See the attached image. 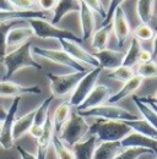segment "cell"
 <instances>
[{"label": "cell", "instance_id": "1", "mask_svg": "<svg viewBox=\"0 0 157 159\" xmlns=\"http://www.w3.org/2000/svg\"><path fill=\"white\" fill-rule=\"evenodd\" d=\"M32 43L30 40L25 42L23 44L19 45L16 49H14L10 53H6L0 61L5 66V75L4 81H9L17 71L26 69V67H32L36 70H42V65L37 62L31 52Z\"/></svg>", "mask_w": 157, "mask_h": 159}, {"label": "cell", "instance_id": "2", "mask_svg": "<svg viewBox=\"0 0 157 159\" xmlns=\"http://www.w3.org/2000/svg\"><path fill=\"white\" fill-rule=\"evenodd\" d=\"M130 132L131 129L125 121L119 120L98 119L93 125H90L88 130V134L95 135L101 142H120Z\"/></svg>", "mask_w": 157, "mask_h": 159}, {"label": "cell", "instance_id": "3", "mask_svg": "<svg viewBox=\"0 0 157 159\" xmlns=\"http://www.w3.org/2000/svg\"><path fill=\"white\" fill-rule=\"evenodd\" d=\"M28 26L31 27L33 36H36L37 38L40 39H69L74 40L76 43H81L82 39L78 37L75 33H73L71 31L64 30V28H59L55 25H53L52 22H48L45 19H31L27 20Z\"/></svg>", "mask_w": 157, "mask_h": 159}, {"label": "cell", "instance_id": "4", "mask_svg": "<svg viewBox=\"0 0 157 159\" xmlns=\"http://www.w3.org/2000/svg\"><path fill=\"white\" fill-rule=\"evenodd\" d=\"M88 130H90V125L87 124L86 119L78 113H71L70 118L64 124L61 130L58 132L59 135L57 136L65 144L74 146L75 143H78V141L83 139L86 134H88Z\"/></svg>", "mask_w": 157, "mask_h": 159}, {"label": "cell", "instance_id": "5", "mask_svg": "<svg viewBox=\"0 0 157 159\" xmlns=\"http://www.w3.org/2000/svg\"><path fill=\"white\" fill-rule=\"evenodd\" d=\"M86 72L74 71V72L64 74V75H55V74L48 72L45 76L49 81V88H50L52 96L57 97V98H63V97L73 93L78 81L85 76Z\"/></svg>", "mask_w": 157, "mask_h": 159}, {"label": "cell", "instance_id": "6", "mask_svg": "<svg viewBox=\"0 0 157 159\" xmlns=\"http://www.w3.org/2000/svg\"><path fill=\"white\" fill-rule=\"evenodd\" d=\"M78 114H80L83 118H96V119L103 120H119V121H129V120L139 119L137 115L128 111L126 109L113 105V104H102L95 108L87 109V110H78Z\"/></svg>", "mask_w": 157, "mask_h": 159}, {"label": "cell", "instance_id": "7", "mask_svg": "<svg viewBox=\"0 0 157 159\" xmlns=\"http://www.w3.org/2000/svg\"><path fill=\"white\" fill-rule=\"evenodd\" d=\"M31 52H32V54L37 55L39 58L49 60V61L55 62L58 65H63L65 67H70L74 71H80V72H86L87 71V69L81 62L74 60L63 49L58 50V49H48V48H42V47H37V45L33 47L32 45Z\"/></svg>", "mask_w": 157, "mask_h": 159}, {"label": "cell", "instance_id": "8", "mask_svg": "<svg viewBox=\"0 0 157 159\" xmlns=\"http://www.w3.org/2000/svg\"><path fill=\"white\" fill-rule=\"evenodd\" d=\"M102 72V69L98 67H93L91 71H87L85 74V76L78 81L76 84L75 89L71 93V97L69 99V103L71 104V107L78 108V105L86 99V97L90 94V92L93 89V87L97 84V80Z\"/></svg>", "mask_w": 157, "mask_h": 159}, {"label": "cell", "instance_id": "9", "mask_svg": "<svg viewBox=\"0 0 157 159\" xmlns=\"http://www.w3.org/2000/svg\"><path fill=\"white\" fill-rule=\"evenodd\" d=\"M22 97H15L9 110L2 119V131L0 134V146L4 149H11L14 147V139H12V126L16 119V114L19 111L20 103Z\"/></svg>", "mask_w": 157, "mask_h": 159}, {"label": "cell", "instance_id": "10", "mask_svg": "<svg viewBox=\"0 0 157 159\" xmlns=\"http://www.w3.org/2000/svg\"><path fill=\"white\" fill-rule=\"evenodd\" d=\"M59 43L61 45V49L68 53L74 60H76L81 64H86V65H90L92 67H98L99 64H98L97 59L95 58L93 54L88 53L86 49H83L80 43H76L74 40H69V39H59Z\"/></svg>", "mask_w": 157, "mask_h": 159}, {"label": "cell", "instance_id": "11", "mask_svg": "<svg viewBox=\"0 0 157 159\" xmlns=\"http://www.w3.org/2000/svg\"><path fill=\"white\" fill-rule=\"evenodd\" d=\"M112 27L113 31L116 33V38L118 42V47L123 48L125 42L128 39V37L130 36V26H129V21L126 19V15L123 10V7H118L113 14L112 17Z\"/></svg>", "mask_w": 157, "mask_h": 159}, {"label": "cell", "instance_id": "12", "mask_svg": "<svg viewBox=\"0 0 157 159\" xmlns=\"http://www.w3.org/2000/svg\"><path fill=\"white\" fill-rule=\"evenodd\" d=\"M111 96H112V89L108 86L96 84L93 87V89L90 92V94L86 97V99L83 100L76 109L78 110H87V109L95 108L98 105H102L109 99Z\"/></svg>", "mask_w": 157, "mask_h": 159}, {"label": "cell", "instance_id": "13", "mask_svg": "<svg viewBox=\"0 0 157 159\" xmlns=\"http://www.w3.org/2000/svg\"><path fill=\"white\" fill-rule=\"evenodd\" d=\"M38 86H22L11 81H0V97H22L25 94H40Z\"/></svg>", "mask_w": 157, "mask_h": 159}, {"label": "cell", "instance_id": "14", "mask_svg": "<svg viewBox=\"0 0 157 159\" xmlns=\"http://www.w3.org/2000/svg\"><path fill=\"white\" fill-rule=\"evenodd\" d=\"M93 55L97 59L99 67L102 70H104V69L106 70H114L119 66H121L125 53H123L120 50H113V49L106 48V49L96 52Z\"/></svg>", "mask_w": 157, "mask_h": 159}, {"label": "cell", "instance_id": "15", "mask_svg": "<svg viewBox=\"0 0 157 159\" xmlns=\"http://www.w3.org/2000/svg\"><path fill=\"white\" fill-rule=\"evenodd\" d=\"M53 99H54L53 96L45 98V99L40 103V105H39L38 108L36 109L33 124H32V126H31V129H30V131H28V134H30L33 139H37L39 136H40V134H42V131H43V125H44L45 120H47L48 115H49V107H50Z\"/></svg>", "mask_w": 157, "mask_h": 159}, {"label": "cell", "instance_id": "16", "mask_svg": "<svg viewBox=\"0 0 157 159\" xmlns=\"http://www.w3.org/2000/svg\"><path fill=\"white\" fill-rule=\"evenodd\" d=\"M120 144L123 148H128V147L146 148V149L152 151L154 154H157V139L147 137L135 131H131L129 135H126L120 141Z\"/></svg>", "mask_w": 157, "mask_h": 159}, {"label": "cell", "instance_id": "17", "mask_svg": "<svg viewBox=\"0 0 157 159\" xmlns=\"http://www.w3.org/2000/svg\"><path fill=\"white\" fill-rule=\"evenodd\" d=\"M54 132L55 131H54L52 116L48 115V118H47L44 125H43V131H42L40 136L37 139V156H36L37 159H45L49 146L52 144Z\"/></svg>", "mask_w": 157, "mask_h": 159}, {"label": "cell", "instance_id": "18", "mask_svg": "<svg viewBox=\"0 0 157 159\" xmlns=\"http://www.w3.org/2000/svg\"><path fill=\"white\" fill-rule=\"evenodd\" d=\"M47 11L42 10H12V11H0V23L11 21H23L31 19H45Z\"/></svg>", "mask_w": 157, "mask_h": 159}, {"label": "cell", "instance_id": "19", "mask_svg": "<svg viewBox=\"0 0 157 159\" xmlns=\"http://www.w3.org/2000/svg\"><path fill=\"white\" fill-rule=\"evenodd\" d=\"M80 22H81V33H82V40H88L93 32H95V26H96V20H95V14L91 9H88L81 0H80Z\"/></svg>", "mask_w": 157, "mask_h": 159}, {"label": "cell", "instance_id": "20", "mask_svg": "<svg viewBox=\"0 0 157 159\" xmlns=\"http://www.w3.org/2000/svg\"><path fill=\"white\" fill-rule=\"evenodd\" d=\"M144 80L145 79L141 77L140 75H134L130 80H128L126 82H124L123 87L118 91L117 93H114V94H112V96L109 97V99L107 100L108 104H116L118 102L123 100L124 98H126V97L134 94L137 89L141 87Z\"/></svg>", "mask_w": 157, "mask_h": 159}, {"label": "cell", "instance_id": "21", "mask_svg": "<svg viewBox=\"0 0 157 159\" xmlns=\"http://www.w3.org/2000/svg\"><path fill=\"white\" fill-rule=\"evenodd\" d=\"M98 139L95 135H90L85 141H78L73 146L74 158L75 159H92L95 149L97 147Z\"/></svg>", "mask_w": 157, "mask_h": 159}, {"label": "cell", "instance_id": "22", "mask_svg": "<svg viewBox=\"0 0 157 159\" xmlns=\"http://www.w3.org/2000/svg\"><path fill=\"white\" fill-rule=\"evenodd\" d=\"M80 11V0H58L55 7L53 9L52 23L57 25L70 12Z\"/></svg>", "mask_w": 157, "mask_h": 159}, {"label": "cell", "instance_id": "23", "mask_svg": "<svg viewBox=\"0 0 157 159\" xmlns=\"http://www.w3.org/2000/svg\"><path fill=\"white\" fill-rule=\"evenodd\" d=\"M31 37H33V32L31 30L30 26L25 27H16L14 26L6 36V47H19L21 44H23L25 42L30 39Z\"/></svg>", "mask_w": 157, "mask_h": 159}, {"label": "cell", "instance_id": "24", "mask_svg": "<svg viewBox=\"0 0 157 159\" xmlns=\"http://www.w3.org/2000/svg\"><path fill=\"white\" fill-rule=\"evenodd\" d=\"M35 110H31L30 113L22 115L19 119H15L14 126H12V139L14 141L20 139L21 137H23L26 134H28L32 124H33V119H35Z\"/></svg>", "mask_w": 157, "mask_h": 159}, {"label": "cell", "instance_id": "25", "mask_svg": "<svg viewBox=\"0 0 157 159\" xmlns=\"http://www.w3.org/2000/svg\"><path fill=\"white\" fill-rule=\"evenodd\" d=\"M121 149L120 142H101L95 149L92 159H114Z\"/></svg>", "mask_w": 157, "mask_h": 159}, {"label": "cell", "instance_id": "26", "mask_svg": "<svg viewBox=\"0 0 157 159\" xmlns=\"http://www.w3.org/2000/svg\"><path fill=\"white\" fill-rule=\"evenodd\" d=\"M112 31H113V27H112V22H111L106 26H101V28H98L97 31L93 32V34L91 37V39H92L91 44H92L93 49H96V52L107 48Z\"/></svg>", "mask_w": 157, "mask_h": 159}, {"label": "cell", "instance_id": "27", "mask_svg": "<svg viewBox=\"0 0 157 159\" xmlns=\"http://www.w3.org/2000/svg\"><path fill=\"white\" fill-rule=\"evenodd\" d=\"M71 114V104L68 102H63L58 108L55 109L53 116H52V121H53V126H54V131L59 132L61 130V127L64 126V124L68 121Z\"/></svg>", "mask_w": 157, "mask_h": 159}, {"label": "cell", "instance_id": "28", "mask_svg": "<svg viewBox=\"0 0 157 159\" xmlns=\"http://www.w3.org/2000/svg\"><path fill=\"white\" fill-rule=\"evenodd\" d=\"M125 124L131 129V131H135V132L145 135L147 137L157 139V130L145 119L129 120V121H125Z\"/></svg>", "mask_w": 157, "mask_h": 159}, {"label": "cell", "instance_id": "29", "mask_svg": "<svg viewBox=\"0 0 157 159\" xmlns=\"http://www.w3.org/2000/svg\"><path fill=\"white\" fill-rule=\"evenodd\" d=\"M155 0H137L136 1V14L141 23H150L154 17Z\"/></svg>", "mask_w": 157, "mask_h": 159}, {"label": "cell", "instance_id": "30", "mask_svg": "<svg viewBox=\"0 0 157 159\" xmlns=\"http://www.w3.org/2000/svg\"><path fill=\"white\" fill-rule=\"evenodd\" d=\"M141 50H142V47L140 44V40H137L136 38L133 37L131 43H130V48L125 53L124 60H123V64L121 65L123 66H128V67L135 66L137 62H139V57H140Z\"/></svg>", "mask_w": 157, "mask_h": 159}, {"label": "cell", "instance_id": "31", "mask_svg": "<svg viewBox=\"0 0 157 159\" xmlns=\"http://www.w3.org/2000/svg\"><path fill=\"white\" fill-rule=\"evenodd\" d=\"M133 100L135 103V105L137 107L139 111L141 113V115L144 116V119L146 120L150 125H152L157 130V114L155 113V110L146 103H142L141 100L137 98L136 96H133Z\"/></svg>", "mask_w": 157, "mask_h": 159}, {"label": "cell", "instance_id": "32", "mask_svg": "<svg viewBox=\"0 0 157 159\" xmlns=\"http://www.w3.org/2000/svg\"><path fill=\"white\" fill-rule=\"evenodd\" d=\"M52 144H53V147H54V152H55L57 159H75L74 158V152H73V149H70L61 139H59L57 135L53 136Z\"/></svg>", "mask_w": 157, "mask_h": 159}, {"label": "cell", "instance_id": "33", "mask_svg": "<svg viewBox=\"0 0 157 159\" xmlns=\"http://www.w3.org/2000/svg\"><path fill=\"white\" fill-rule=\"evenodd\" d=\"M142 154H154V152L150 149H146V148L128 147V148H123L114 159H137Z\"/></svg>", "mask_w": 157, "mask_h": 159}, {"label": "cell", "instance_id": "34", "mask_svg": "<svg viewBox=\"0 0 157 159\" xmlns=\"http://www.w3.org/2000/svg\"><path fill=\"white\" fill-rule=\"evenodd\" d=\"M134 71H133V67H128V66H119L117 69L112 70L107 77L111 80H114V81H120V82H126L128 80H130L134 76Z\"/></svg>", "mask_w": 157, "mask_h": 159}, {"label": "cell", "instance_id": "35", "mask_svg": "<svg viewBox=\"0 0 157 159\" xmlns=\"http://www.w3.org/2000/svg\"><path fill=\"white\" fill-rule=\"evenodd\" d=\"M17 23V21H11V22H1L0 23V59L6 54V36L7 32Z\"/></svg>", "mask_w": 157, "mask_h": 159}, {"label": "cell", "instance_id": "36", "mask_svg": "<svg viewBox=\"0 0 157 159\" xmlns=\"http://www.w3.org/2000/svg\"><path fill=\"white\" fill-rule=\"evenodd\" d=\"M133 36L137 40H151L154 39V37H155V31L150 25L141 23L140 26H137L135 28Z\"/></svg>", "mask_w": 157, "mask_h": 159}, {"label": "cell", "instance_id": "37", "mask_svg": "<svg viewBox=\"0 0 157 159\" xmlns=\"http://www.w3.org/2000/svg\"><path fill=\"white\" fill-rule=\"evenodd\" d=\"M144 79H152L157 77V62L155 61H149L140 64L137 66V74Z\"/></svg>", "mask_w": 157, "mask_h": 159}, {"label": "cell", "instance_id": "38", "mask_svg": "<svg viewBox=\"0 0 157 159\" xmlns=\"http://www.w3.org/2000/svg\"><path fill=\"white\" fill-rule=\"evenodd\" d=\"M81 1H82L88 9H91L93 12L98 14L102 19L106 17V12H107V10L104 9V6H103V4H102L101 0H81Z\"/></svg>", "mask_w": 157, "mask_h": 159}, {"label": "cell", "instance_id": "39", "mask_svg": "<svg viewBox=\"0 0 157 159\" xmlns=\"http://www.w3.org/2000/svg\"><path fill=\"white\" fill-rule=\"evenodd\" d=\"M124 1H126V0H111V1H109L108 10H107V12H106V17H104L103 21H102V26H106V25L111 23L114 11L117 10L118 7L121 6V4H123Z\"/></svg>", "mask_w": 157, "mask_h": 159}, {"label": "cell", "instance_id": "40", "mask_svg": "<svg viewBox=\"0 0 157 159\" xmlns=\"http://www.w3.org/2000/svg\"><path fill=\"white\" fill-rule=\"evenodd\" d=\"M16 10H35L37 0H10Z\"/></svg>", "mask_w": 157, "mask_h": 159}, {"label": "cell", "instance_id": "41", "mask_svg": "<svg viewBox=\"0 0 157 159\" xmlns=\"http://www.w3.org/2000/svg\"><path fill=\"white\" fill-rule=\"evenodd\" d=\"M58 0H37V5L42 11H50L55 7Z\"/></svg>", "mask_w": 157, "mask_h": 159}, {"label": "cell", "instance_id": "42", "mask_svg": "<svg viewBox=\"0 0 157 159\" xmlns=\"http://www.w3.org/2000/svg\"><path fill=\"white\" fill-rule=\"evenodd\" d=\"M152 53L149 52V50H141L140 53V57H139V62L140 64H144V62H149V61H152Z\"/></svg>", "mask_w": 157, "mask_h": 159}, {"label": "cell", "instance_id": "43", "mask_svg": "<svg viewBox=\"0 0 157 159\" xmlns=\"http://www.w3.org/2000/svg\"><path fill=\"white\" fill-rule=\"evenodd\" d=\"M16 149H17V152H19L20 158L21 159H37V157H36L35 154L30 153L28 151H26V149H25V148H22L21 146H17V147H16Z\"/></svg>", "mask_w": 157, "mask_h": 159}, {"label": "cell", "instance_id": "44", "mask_svg": "<svg viewBox=\"0 0 157 159\" xmlns=\"http://www.w3.org/2000/svg\"><path fill=\"white\" fill-rule=\"evenodd\" d=\"M16 10L10 0H0V11H12Z\"/></svg>", "mask_w": 157, "mask_h": 159}, {"label": "cell", "instance_id": "45", "mask_svg": "<svg viewBox=\"0 0 157 159\" xmlns=\"http://www.w3.org/2000/svg\"><path fill=\"white\" fill-rule=\"evenodd\" d=\"M137 98L141 100L142 103H146V104H149V105H150V107H151V108L155 110V113L157 114V104H156V103H154V102H151L150 99H147L146 97H137Z\"/></svg>", "mask_w": 157, "mask_h": 159}, {"label": "cell", "instance_id": "46", "mask_svg": "<svg viewBox=\"0 0 157 159\" xmlns=\"http://www.w3.org/2000/svg\"><path fill=\"white\" fill-rule=\"evenodd\" d=\"M155 37H154V45H152V58H157V27L154 28Z\"/></svg>", "mask_w": 157, "mask_h": 159}, {"label": "cell", "instance_id": "47", "mask_svg": "<svg viewBox=\"0 0 157 159\" xmlns=\"http://www.w3.org/2000/svg\"><path fill=\"white\" fill-rule=\"evenodd\" d=\"M5 114H6V111H4V113H0V119H4V118H5Z\"/></svg>", "mask_w": 157, "mask_h": 159}, {"label": "cell", "instance_id": "48", "mask_svg": "<svg viewBox=\"0 0 157 159\" xmlns=\"http://www.w3.org/2000/svg\"><path fill=\"white\" fill-rule=\"evenodd\" d=\"M2 131V119H0V134Z\"/></svg>", "mask_w": 157, "mask_h": 159}, {"label": "cell", "instance_id": "49", "mask_svg": "<svg viewBox=\"0 0 157 159\" xmlns=\"http://www.w3.org/2000/svg\"><path fill=\"white\" fill-rule=\"evenodd\" d=\"M4 111H5V110L2 109V105H1V102H0V113H4Z\"/></svg>", "mask_w": 157, "mask_h": 159}, {"label": "cell", "instance_id": "50", "mask_svg": "<svg viewBox=\"0 0 157 159\" xmlns=\"http://www.w3.org/2000/svg\"><path fill=\"white\" fill-rule=\"evenodd\" d=\"M152 98H154V99H155V100L157 102V89H156V92H155V96H154Z\"/></svg>", "mask_w": 157, "mask_h": 159}, {"label": "cell", "instance_id": "51", "mask_svg": "<svg viewBox=\"0 0 157 159\" xmlns=\"http://www.w3.org/2000/svg\"><path fill=\"white\" fill-rule=\"evenodd\" d=\"M156 159H157V158H156Z\"/></svg>", "mask_w": 157, "mask_h": 159}]
</instances>
